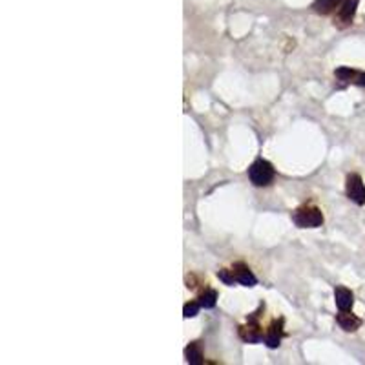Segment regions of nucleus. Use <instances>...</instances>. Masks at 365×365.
<instances>
[{"label":"nucleus","instance_id":"f257e3e1","mask_svg":"<svg viewBox=\"0 0 365 365\" xmlns=\"http://www.w3.org/2000/svg\"><path fill=\"white\" fill-rule=\"evenodd\" d=\"M274 166L265 159H256L249 168V179L254 187H269L274 181Z\"/></svg>","mask_w":365,"mask_h":365},{"label":"nucleus","instance_id":"f03ea898","mask_svg":"<svg viewBox=\"0 0 365 365\" xmlns=\"http://www.w3.org/2000/svg\"><path fill=\"white\" fill-rule=\"evenodd\" d=\"M292 221L299 228H318L324 225V214L318 207H302L292 214Z\"/></svg>","mask_w":365,"mask_h":365},{"label":"nucleus","instance_id":"7ed1b4c3","mask_svg":"<svg viewBox=\"0 0 365 365\" xmlns=\"http://www.w3.org/2000/svg\"><path fill=\"white\" fill-rule=\"evenodd\" d=\"M345 192L347 197L356 205H365V185L364 179L358 174H349L347 182H345Z\"/></svg>","mask_w":365,"mask_h":365},{"label":"nucleus","instance_id":"20e7f679","mask_svg":"<svg viewBox=\"0 0 365 365\" xmlns=\"http://www.w3.org/2000/svg\"><path fill=\"white\" fill-rule=\"evenodd\" d=\"M257 318H259V312H252V314L249 316V324L240 327L241 340L247 341V344H257V341L263 340V334L262 331H259Z\"/></svg>","mask_w":365,"mask_h":365},{"label":"nucleus","instance_id":"39448f33","mask_svg":"<svg viewBox=\"0 0 365 365\" xmlns=\"http://www.w3.org/2000/svg\"><path fill=\"white\" fill-rule=\"evenodd\" d=\"M358 4H360V0H341L340 8H338V22L341 26H349L354 21Z\"/></svg>","mask_w":365,"mask_h":365},{"label":"nucleus","instance_id":"423d86ee","mask_svg":"<svg viewBox=\"0 0 365 365\" xmlns=\"http://www.w3.org/2000/svg\"><path fill=\"white\" fill-rule=\"evenodd\" d=\"M283 336H285V331H283V319H274L272 325L269 327V331H267L263 340H265L267 347L276 349L279 347V344H282Z\"/></svg>","mask_w":365,"mask_h":365},{"label":"nucleus","instance_id":"0eeeda50","mask_svg":"<svg viewBox=\"0 0 365 365\" xmlns=\"http://www.w3.org/2000/svg\"><path fill=\"white\" fill-rule=\"evenodd\" d=\"M234 278H236V283L243 287H254L257 283V278L252 274V270L245 265V263H236L232 267Z\"/></svg>","mask_w":365,"mask_h":365},{"label":"nucleus","instance_id":"6e6552de","mask_svg":"<svg viewBox=\"0 0 365 365\" xmlns=\"http://www.w3.org/2000/svg\"><path fill=\"white\" fill-rule=\"evenodd\" d=\"M336 324L340 325L345 332H354L361 327L364 322L351 311H340V314L336 316Z\"/></svg>","mask_w":365,"mask_h":365},{"label":"nucleus","instance_id":"1a4fd4ad","mask_svg":"<svg viewBox=\"0 0 365 365\" xmlns=\"http://www.w3.org/2000/svg\"><path fill=\"white\" fill-rule=\"evenodd\" d=\"M334 302L340 311H351L354 305V294L345 287H336L334 289Z\"/></svg>","mask_w":365,"mask_h":365},{"label":"nucleus","instance_id":"9d476101","mask_svg":"<svg viewBox=\"0 0 365 365\" xmlns=\"http://www.w3.org/2000/svg\"><path fill=\"white\" fill-rule=\"evenodd\" d=\"M185 356L190 365H201L203 364V349H201L200 341H192L187 349H185Z\"/></svg>","mask_w":365,"mask_h":365},{"label":"nucleus","instance_id":"9b49d317","mask_svg":"<svg viewBox=\"0 0 365 365\" xmlns=\"http://www.w3.org/2000/svg\"><path fill=\"white\" fill-rule=\"evenodd\" d=\"M341 0H314L312 2V9L319 15H329L332 13L336 8H340Z\"/></svg>","mask_w":365,"mask_h":365},{"label":"nucleus","instance_id":"f8f14e48","mask_svg":"<svg viewBox=\"0 0 365 365\" xmlns=\"http://www.w3.org/2000/svg\"><path fill=\"white\" fill-rule=\"evenodd\" d=\"M197 302L201 303L203 309H214L217 303V292L212 291V289H207L205 292H201V296L197 298Z\"/></svg>","mask_w":365,"mask_h":365},{"label":"nucleus","instance_id":"ddd939ff","mask_svg":"<svg viewBox=\"0 0 365 365\" xmlns=\"http://www.w3.org/2000/svg\"><path fill=\"white\" fill-rule=\"evenodd\" d=\"M334 73H336V77L340 81H345V83H353L354 81V77H356V73L358 71L356 70H351V68H338L336 71H334Z\"/></svg>","mask_w":365,"mask_h":365},{"label":"nucleus","instance_id":"4468645a","mask_svg":"<svg viewBox=\"0 0 365 365\" xmlns=\"http://www.w3.org/2000/svg\"><path fill=\"white\" fill-rule=\"evenodd\" d=\"M200 309H203V307H201L200 302L187 303V305L182 307V316H185V318H194V316H197Z\"/></svg>","mask_w":365,"mask_h":365},{"label":"nucleus","instance_id":"2eb2a0df","mask_svg":"<svg viewBox=\"0 0 365 365\" xmlns=\"http://www.w3.org/2000/svg\"><path fill=\"white\" fill-rule=\"evenodd\" d=\"M217 278H220L225 285H234V283H236V278H234L232 270H227V269L217 270Z\"/></svg>","mask_w":365,"mask_h":365},{"label":"nucleus","instance_id":"dca6fc26","mask_svg":"<svg viewBox=\"0 0 365 365\" xmlns=\"http://www.w3.org/2000/svg\"><path fill=\"white\" fill-rule=\"evenodd\" d=\"M353 83H354V84H358V86L365 88V73H364V71H358L356 77H354Z\"/></svg>","mask_w":365,"mask_h":365}]
</instances>
